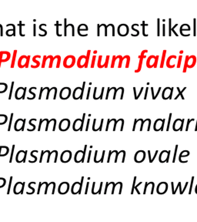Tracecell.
<instances>
[{
	"instance_id": "6da1fadb",
	"label": "cell",
	"mask_w": 197,
	"mask_h": 222,
	"mask_svg": "<svg viewBox=\"0 0 197 222\" xmlns=\"http://www.w3.org/2000/svg\"><path fill=\"white\" fill-rule=\"evenodd\" d=\"M196 62V58L195 56H186L185 58V66H184V72L187 68H192L195 66Z\"/></svg>"
},
{
	"instance_id": "7a4b0ae2",
	"label": "cell",
	"mask_w": 197,
	"mask_h": 222,
	"mask_svg": "<svg viewBox=\"0 0 197 222\" xmlns=\"http://www.w3.org/2000/svg\"><path fill=\"white\" fill-rule=\"evenodd\" d=\"M117 32H118V34L120 36H126L129 34V26L126 24H121L118 26Z\"/></svg>"
},
{
	"instance_id": "3957f363",
	"label": "cell",
	"mask_w": 197,
	"mask_h": 222,
	"mask_svg": "<svg viewBox=\"0 0 197 222\" xmlns=\"http://www.w3.org/2000/svg\"><path fill=\"white\" fill-rule=\"evenodd\" d=\"M83 179H84V177H82L81 183L75 182V183L72 184V188H71V191H72V194H80V193H81L82 184V182H83Z\"/></svg>"
},
{
	"instance_id": "277c9868",
	"label": "cell",
	"mask_w": 197,
	"mask_h": 222,
	"mask_svg": "<svg viewBox=\"0 0 197 222\" xmlns=\"http://www.w3.org/2000/svg\"><path fill=\"white\" fill-rule=\"evenodd\" d=\"M86 148H87V146L86 145L85 148H84V151H77V152L76 153V155H75V162L76 163H80V162H83L84 161L85 153H86Z\"/></svg>"
},
{
	"instance_id": "5b68a950",
	"label": "cell",
	"mask_w": 197,
	"mask_h": 222,
	"mask_svg": "<svg viewBox=\"0 0 197 222\" xmlns=\"http://www.w3.org/2000/svg\"><path fill=\"white\" fill-rule=\"evenodd\" d=\"M85 116H86V114L84 113L82 120L77 119V120H76L74 121V123H73V126H72L73 130L79 131V130H82V127H83V124H84V117H85Z\"/></svg>"
},
{
	"instance_id": "8992f818",
	"label": "cell",
	"mask_w": 197,
	"mask_h": 222,
	"mask_svg": "<svg viewBox=\"0 0 197 222\" xmlns=\"http://www.w3.org/2000/svg\"><path fill=\"white\" fill-rule=\"evenodd\" d=\"M85 84H86V82H83L82 88H81V87H77V88L75 89V90H74V92H73V94H72L73 99H75V100H79V99H82V95H83V92H84V86H85Z\"/></svg>"
},
{
	"instance_id": "52a82bcc",
	"label": "cell",
	"mask_w": 197,
	"mask_h": 222,
	"mask_svg": "<svg viewBox=\"0 0 197 222\" xmlns=\"http://www.w3.org/2000/svg\"><path fill=\"white\" fill-rule=\"evenodd\" d=\"M146 158V153L143 151H139L136 153L134 157V161L136 163H142L144 161Z\"/></svg>"
},
{
	"instance_id": "ba28073f",
	"label": "cell",
	"mask_w": 197,
	"mask_h": 222,
	"mask_svg": "<svg viewBox=\"0 0 197 222\" xmlns=\"http://www.w3.org/2000/svg\"><path fill=\"white\" fill-rule=\"evenodd\" d=\"M173 87H166L163 91H162V98L163 100H168L171 99L173 96Z\"/></svg>"
},
{
	"instance_id": "9c48e42d",
	"label": "cell",
	"mask_w": 197,
	"mask_h": 222,
	"mask_svg": "<svg viewBox=\"0 0 197 222\" xmlns=\"http://www.w3.org/2000/svg\"><path fill=\"white\" fill-rule=\"evenodd\" d=\"M183 123H184V119H176L173 123V129L174 131H179V130H183Z\"/></svg>"
},
{
	"instance_id": "30bf717a",
	"label": "cell",
	"mask_w": 197,
	"mask_h": 222,
	"mask_svg": "<svg viewBox=\"0 0 197 222\" xmlns=\"http://www.w3.org/2000/svg\"><path fill=\"white\" fill-rule=\"evenodd\" d=\"M168 190V184L166 182H161L158 184L156 188V192L159 194H164Z\"/></svg>"
},
{
	"instance_id": "8fae6325",
	"label": "cell",
	"mask_w": 197,
	"mask_h": 222,
	"mask_svg": "<svg viewBox=\"0 0 197 222\" xmlns=\"http://www.w3.org/2000/svg\"><path fill=\"white\" fill-rule=\"evenodd\" d=\"M170 151H163L159 154V161L160 163H166L169 161V157H170Z\"/></svg>"
},
{
	"instance_id": "7c38bea8",
	"label": "cell",
	"mask_w": 197,
	"mask_h": 222,
	"mask_svg": "<svg viewBox=\"0 0 197 222\" xmlns=\"http://www.w3.org/2000/svg\"><path fill=\"white\" fill-rule=\"evenodd\" d=\"M71 158H72V153H71V151H65L62 153L60 160H61V162H62V163H68V162L70 161Z\"/></svg>"
},
{
	"instance_id": "4fadbf2b",
	"label": "cell",
	"mask_w": 197,
	"mask_h": 222,
	"mask_svg": "<svg viewBox=\"0 0 197 222\" xmlns=\"http://www.w3.org/2000/svg\"><path fill=\"white\" fill-rule=\"evenodd\" d=\"M71 95V90L70 87H64L61 90L59 96L62 100H67Z\"/></svg>"
},
{
	"instance_id": "5bb4252c",
	"label": "cell",
	"mask_w": 197,
	"mask_h": 222,
	"mask_svg": "<svg viewBox=\"0 0 197 222\" xmlns=\"http://www.w3.org/2000/svg\"><path fill=\"white\" fill-rule=\"evenodd\" d=\"M157 63H158V56H151L147 59V63L146 65L149 68L152 67H156L157 66Z\"/></svg>"
},
{
	"instance_id": "9a60e30c",
	"label": "cell",
	"mask_w": 197,
	"mask_h": 222,
	"mask_svg": "<svg viewBox=\"0 0 197 222\" xmlns=\"http://www.w3.org/2000/svg\"><path fill=\"white\" fill-rule=\"evenodd\" d=\"M164 124H165V120L163 119H158L155 121L154 123V126L153 128L155 131H159V130H162L163 127H164Z\"/></svg>"
},
{
	"instance_id": "2e32d148",
	"label": "cell",
	"mask_w": 197,
	"mask_h": 222,
	"mask_svg": "<svg viewBox=\"0 0 197 222\" xmlns=\"http://www.w3.org/2000/svg\"><path fill=\"white\" fill-rule=\"evenodd\" d=\"M90 54V51H88V55L87 57H86V56H82L78 60V66L79 67H86L87 64H88V59H89V56Z\"/></svg>"
},
{
	"instance_id": "e0dca14e",
	"label": "cell",
	"mask_w": 197,
	"mask_h": 222,
	"mask_svg": "<svg viewBox=\"0 0 197 222\" xmlns=\"http://www.w3.org/2000/svg\"><path fill=\"white\" fill-rule=\"evenodd\" d=\"M70 190V184L67 182H62L60 184L58 187V193L60 194H66Z\"/></svg>"
},
{
	"instance_id": "ac0fdd59",
	"label": "cell",
	"mask_w": 197,
	"mask_h": 222,
	"mask_svg": "<svg viewBox=\"0 0 197 222\" xmlns=\"http://www.w3.org/2000/svg\"><path fill=\"white\" fill-rule=\"evenodd\" d=\"M70 127V120L68 119H63L60 121L59 123V130L61 131H66Z\"/></svg>"
},
{
	"instance_id": "d6986e66",
	"label": "cell",
	"mask_w": 197,
	"mask_h": 222,
	"mask_svg": "<svg viewBox=\"0 0 197 222\" xmlns=\"http://www.w3.org/2000/svg\"><path fill=\"white\" fill-rule=\"evenodd\" d=\"M64 22H65V29H64V35L65 36H66L67 35V33H68V32H71V34H72V36H74L75 35V29H74V25H72V24H68V25H66V19H65V20H64Z\"/></svg>"
},
{
	"instance_id": "ffe728a7",
	"label": "cell",
	"mask_w": 197,
	"mask_h": 222,
	"mask_svg": "<svg viewBox=\"0 0 197 222\" xmlns=\"http://www.w3.org/2000/svg\"><path fill=\"white\" fill-rule=\"evenodd\" d=\"M75 63V58L72 56H69L64 60V66L67 68L72 67Z\"/></svg>"
},
{
	"instance_id": "44dd1931",
	"label": "cell",
	"mask_w": 197,
	"mask_h": 222,
	"mask_svg": "<svg viewBox=\"0 0 197 222\" xmlns=\"http://www.w3.org/2000/svg\"><path fill=\"white\" fill-rule=\"evenodd\" d=\"M175 61H176V56H169L168 59H167V62H166V66L168 68H173L175 66Z\"/></svg>"
},
{
	"instance_id": "7402d4cb",
	"label": "cell",
	"mask_w": 197,
	"mask_h": 222,
	"mask_svg": "<svg viewBox=\"0 0 197 222\" xmlns=\"http://www.w3.org/2000/svg\"><path fill=\"white\" fill-rule=\"evenodd\" d=\"M104 32V35L107 36V31H106V25L105 24H98L97 25V35L100 36L101 35V32Z\"/></svg>"
},
{
	"instance_id": "603a6c76",
	"label": "cell",
	"mask_w": 197,
	"mask_h": 222,
	"mask_svg": "<svg viewBox=\"0 0 197 222\" xmlns=\"http://www.w3.org/2000/svg\"><path fill=\"white\" fill-rule=\"evenodd\" d=\"M24 184H25V183H20V182L17 183V184L15 185V187H14V193H15V194L23 193Z\"/></svg>"
},
{
	"instance_id": "cb8c5ba5",
	"label": "cell",
	"mask_w": 197,
	"mask_h": 222,
	"mask_svg": "<svg viewBox=\"0 0 197 222\" xmlns=\"http://www.w3.org/2000/svg\"><path fill=\"white\" fill-rule=\"evenodd\" d=\"M25 88L23 87H19L17 89L16 92H15V98L17 100H20L25 96Z\"/></svg>"
},
{
	"instance_id": "d4e9b609",
	"label": "cell",
	"mask_w": 197,
	"mask_h": 222,
	"mask_svg": "<svg viewBox=\"0 0 197 222\" xmlns=\"http://www.w3.org/2000/svg\"><path fill=\"white\" fill-rule=\"evenodd\" d=\"M25 122V120H22V119L18 120L15 122V130L16 131L22 130L23 129Z\"/></svg>"
},
{
	"instance_id": "484cf974",
	"label": "cell",
	"mask_w": 197,
	"mask_h": 222,
	"mask_svg": "<svg viewBox=\"0 0 197 222\" xmlns=\"http://www.w3.org/2000/svg\"><path fill=\"white\" fill-rule=\"evenodd\" d=\"M25 153L26 151H20L19 152H18L17 156H16V162L18 163H21L24 161V160L25 159Z\"/></svg>"
},
{
	"instance_id": "4316f807",
	"label": "cell",
	"mask_w": 197,
	"mask_h": 222,
	"mask_svg": "<svg viewBox=\"0 0 197 222\" xmlns=\"http://www.w3.org/2000/svg\"><path fill=\"white\" fill-rule=\"evenodd\" d=\"M8 153H9V148L7 147H5V146L0 147V157L6 156L8 154Z\"/></svg>"
},
{
	"instance_id": "83f0119b",
	"label": "cell",
	"mask_w": 197,
	"mask_h": 222,
	"mask_svg": "<svg viewBox=\"0 0 197 222\" xmlns=\"http://www.w3.org/2000/svg\"><path fill=\"white\" fill-rule=\"evenodd\" d=\"M190 30H191V28H190L189 25H188V24H183V25H182L181 27H180V34L183 33L185 32V31L189 32Z\"/></svg>"
},
{
	"instance_id": "f1b7e54d",
	"label": "cell",
	"mask_w": 197,
	"mask_h": 222,
	"mask_svg": "<svg viewBox=\"0 0 197 222\" xmlns=\"http://www.w3.org/2000/svg\"><path fill=\"white\" fill-rule=\"evenodd\" d=\"M188 156H189V151H182V152L180 153V155H179V162L181 163L183 157H188Z\"/></svg>"
},
{
	"instance_id": "f546056e",
	"label": "cell",
	"mask_w": 197,
	"mask_h": 222,
	"mask_svg": "<svg viewBox=\"0 0 197 222\" xmlns=\"http://www.w3.org/2000/svg\"><path fill=\"white\" fill-rule=\"evenodd\" d=\"M176 90H178L179 94H178V95L175 97V100H177V99H178V97H179V96L182 97V99H183V100H184V96H183V91H185V90H186V87H184V88L183 89V90H182V91L180 90V89H179V87H176Z\"/></svg>"
},
{
	"instance_id": "4dcf8cb0",
	"label": "cell",
	"mask_w": 197,
	"mask_h": 222,
	"mask_svg": "<svg viewBox=\"0 0 197 222\" xmlns=\"http://www.w3.org/2000/svg\"><path fill=\"white\" fill-rule=\"evenodd\" d=\"M89 30V28L88 26L86 25V24H81L79 25L78 27V31H85V32H87Z\"/></svg>"
},
{
	"instance_id": "1f68e13d",
	"label": "cell",
	"mask_w": 197,
	"mask_h": 222,
	"mask_svg": "<svg viewBox=\"0 0 197 222\" xmlns=\"http://www.w3.org/2000/svg\"><path fill=\"white\" fill-rule=\"evenodd\" d=\"M7 88H8V86L7 84L6 83H0V94H2L4 92H6V90H7Z\"/></svg>"
},
{
	"instance_id": "d6a6232c",
	"label": "cell",
	"mask_w": 197,
	"mask_h": 222,
	"mask_svg": "<svg viewBox=\"0 0 197 222\" xmlns=\"http://www.w3.org/2000/svg\"><path fill=\"white\" fill-rule=\"evenodd\" d=\"M6 35H9V36H11V35H15V26H14V25H12V29H9L8 31H6Z\"/></svg>"
},
{
	"instance_id": "836d02e7",
	"label": "cell",
	"mask_w": 197,
	"mask_h": 222,
	"mask_svg": "<svg viewBox=\"0 0 197 222\" xmlns=\"http://www.w3.org/2000/svg\"><path fill=\"white\" fill-rule=\"evenodd\" d=\"M138 26H139V25L136 23L133 24V25H132V29L136 33H135V36H137V35H139V31L136 29V27H138Z\"/></svg>"
},
{
	"instance_id": "e575fe53",
	"label": "cell",
	"mask_w": 197,
	"mask_h": 222,
	"mask_svg": "<svg viewBox=\"0 0 197 222\" xmlns=\"http://www.w3.org/2000/svg\"><path fill=\"white\" fill-rule=\"evenodd\" d=\"M6 121H7V116H6L4 114H1L0 115V125L4 124Z\"/></svg>"
},
{
	"instance_id": "d590c367",
	"label": "cell",
	"mask_w": 197,
	"mask_h": 222,
	"mask_svg": "<svg viewBox=\"0 0 197 222\" xmlns=\"http://www.w3.org/2000/svg\"><path fill=\"white\" fill-rule=\"evenodd\" d=\"M148 153H149V157H150V163H152V162L154 161V160H155L156 157V156H157V154H158V151H156L155 152V154H154V156H153L152 157H151V156H150V151H148Z\"/></svg>"
},
{
	"instance_id": "8d00e7d4",
	"label": "cell",
	"mask_w": 197,
	"mask_h": 222,
	"mask_svg": "<svg viewBox=\"0 0 197 222\" xmlns=\"http://www.w3.org/2000/svg\"><path fill=\"white\" fill-rule=\"evenodd\" d=\"M178 188H180V194H183V190H182V188H181V182H179L177 187H175V189H173V194H175V192H176V190H177Z\"/></svg>"
},
{
	"instance_id": "74e56055",
	"label": "cell",
	"mask_w": 197,
	"mask_h": 222,
	"mask_svg": "<svg viewBox=\"0 0 197 222\" xmlns=\"http://www.w3.org/2000/svg\"><path fill=\"white\" fill-rule=\"evenodd\" d=\"M142 35H144V36H146V37H147V36H148V34H146V33H145V27H146V26H148V25L145 23V22H142Z\"/></svg>"
},
{
	"instance_id": "f35d334b",
	"label": "cell",
	"mask_w": 197,
	"mask_h": 222,
	"mask_svg": "<svg viewBox=\"0 0 197 222\" xmlns=\"http://www.w3.org/2000/svg\"><path fill=\"white\" fill-rule=\"evenodd\" d=\"M196 19H193V35H194V36H196Z\"/></svg>"
},
{
	"instance_id": "ab89813d",
	"label": "cell",
	"mask_w": 197,
	"mask_h": 222,
	"mask_svg": "<svg viewBox=\"0 0 197 222\" xmlns=\"http://www.w3.org/2000/svg\"><path fill=\"white\" fill-rule=\"evenodd\" d=\"M172 20L171 19H169V35L171 36L172 35V31H171V29H172Z\"/></svg>"
},
{
	"instance_id": "60d3db41",
	"label": "cell",
	"mask_w": 197,
	"mask_h": 222,
	"mask_svg": "<svg viewBox=\"0 0 197 222\" xmlns=\"http://www.w3.org/2000/svg\"><path fill=\"white\" fill-rule=\"evenodd\" d=\"M166 51L164 50L163 53H162V62H161V65H160V67L162 68L163 66V63H164V60H165V57H166Z\"/></svg>"
},
{
	"instance_id": "b9f144b4",
	"label": "cell",
	"mask_w": 197,
	"mask_h": 222,
	"mask_svg": "<svg viewBox=\"0 0 197 222\" xmlns=\"http://www.w3.org/2000/svg\"><path fill=\"white\" fill-rule=\"evenodd\" d=\"M193 121H194V119H188V121H187V125H186L185 130H187V131H188V130H189V124H190V123H191V122H193Z\"/></svg>"
},
{
	"instance_id": "7bdbcfd3",
	"label": "cell",
	"mask_w": 197,
	"mask_h": 222,
	"mask_svg": "<svg viewBox=\"0 0 197 222\" xmlns=\"http://www.w3.org/2000/svg\"><path fill=\"white\" fill-rule=\"evenodd\" d=\"M6 184V180L4 178L0 177V187H2Z\"/></svg>"
},
{
	"instance_id": "ee69618b",
	"label": "cell",
	"mask_w": 197,
	"mask_h": 222,
	"mask_svg": "<svg viewBox=\"0 0 197 222\" xmlns=\"http://www.w3.org/2000/svg\"><path fill=\"white\" fill-rule=\"evenodd\" d=\"M178 145L175 146V152H174V157H173V163H175V157H176V153H177V150H178Z\"/></svg>"
},
{
	"instance_id": "f6af8a7d",
	"label": "cell",
	"mask_w": 197,
	"mask_h": 222,
	"mask_svg": "<svg viewBox=\"0 0 197 222\" xmlns=\"http://www.w3.org/2000/svg\"><path fill=\"white\" fill-rule=\"evenodd\" d=\"M136 177H134V180H133V185H132V191H131V194H133L134 193V187H135V184H136Z\"/></svg>"
},
{
	"instance_id": "bcb514c9",
	"label": "cell",
	"mask_w": 197,
	"mask_h": 222,
	"mask_svg": "<svg viewBox=\"0 0 197 222\" xmlns=\"http://www.w3.org/2000/svg\"><path fill=\"white\" fill-rule=\"evenodd\" d=\"M171 118H172V113H170V114H169V117L168 125H167V128H166V130H167V131L169 130V125H170V122H171Z\"/></svg>"
},
{
	"instance_id": "7dc6e473",
	"label": "cell",
	"mask_w": 197,
	"mask_h": 222,
	"mask_svg": "<svg viewBox=\"0 0 197 222\" xmlns=\"http://www.w3.org/2000/svg\"><path fill=\"white\" fill-rule=\"evenodd\" d=\"M159 23H160V19H157V25H158V29H157V35H160V33H159V32H160V30H159Z\"/></svg>"
},
{
	"instance_id": "c3c4849f",
	"label": "cell",
	"mask_w": 197,
	"mask_h": 222,
	"mask_svg": "<svg viewBox=\"0 0 197 222\" xmlns=\"http://www.w3.org/2000/svg\"><path fill=\"white\" fill-rule=\"evenodd\" d=\"M177 25H178V24H175V25H174L173 27H172V29H171V31H172V32L174 34L176 35V36H178V35H179L178 34H177V33H176V32L175 31V28L177 27Z\"/></svg>"
},
{
	"instance_id": "681fc988",
	"label": "cell",
	"mask_w": 197,
	"mask_h": 222,
	"mask_svg": "<svg viewBox=\"0 0 197 222\" xmlns=\"http://www.w3.org/2000/svg\"><path fill=\"white\" fill-rule=\"evenodd\" d=\"M193 180H194V177H192V181H191V186L189 188V194H190L192 193V187H193Z\"/></svg>"
},
{
	"instance_id": "f907efd6",
	"label": "cell",
	"mask_w": 197,
	"mask_h": 222,
	"mask_svg": "<svg viewBox=\"0 0 197 222\" xmlns=\"http://www.w3.org/2000/svg\"><path fill=\"white\" fill-rule=\"evenodd\" d=\"M166 25H165V24H163L162 25V35L163 36H165L166 35Z\"/></svg>"
},
{
	"instance_id": "816d5d0a",
	"label": "cell",
	"mask_w": 197,
	"mask_h": 222,
	"mask_svg": "<svg viewBox=\"0 0 197 222\" xmlns=\"http://www.w3.org/2000/svg\"><path fill=\"white\" fill-rule=\"evenodd\" d=\"M181 60H182V56H179V62H178L177 68H179V67H180V64H181Z\"/></svg>"
},
{
	"instance_id": "f5cc1de1",
	"label": "cell",
	"mask_w": 197,
	"mask_h": 222,
	"mask_svg": "<svg viewBox=\"0 0 197 222\" xmlns=\"http://www.w3.org/2000/svg\"><path fill=\"white\" fill-rule=\"evenodd\" d=\"M104 155H105V151H103V154H102V157H101V162L103 163V158H104Z\"/></svg>"
},
{
	"instance_id": "db71d44e",
	"label": "cell",
	"mask_w": 197,
	"mask_h": 222,
	"mask_svg": "<svg viewBox=\"0 0 197 222\" xmlns=\"http://www.w3.org/2000/svg\"><path fill=\"white\" fill-rule=\"evenodd\" d=\"M95 56H93V63H92V66H91V67H92V68H93V66H94V63H95Z\"/></svg>"
},
{
	"instance_id": "11a10c76",
	"label": "cell",
	"mask_w": 197,
	"mask_h": 222,
	"mask_svg": "<svg viewBox=\"0 0 197 222\" xmlns=\"http://www.w3.org/2000/svg\"><path fill=\"white\" fill-rule=\"evenodd\" d=\"M89 119L88 120V121H87V127H86V130H89Z\"/></svg>"
},
{
	"instance_id": "9f6ffc18",
	"label": "cell",
	"mask_w": 197,
	"mask_h": 222,
	"mask_svg": "<svg viewBox=\"0 0 197 222\" xmlns=\"http://www.w3.org/2000/svg\"><path fill=\"white\" fill-rule=\"evenodd\" d=\"M91 153H92V151H90L89 152V157H88V162H89V161H90V157H91Z\"/></svg>"
},
{
	"instance_id": "6f0895ef",
	"label": "cell",
	"mask_w": 197,
	"mask_h": 222,
	"mask_svg": "<svg viewBox=\"0 0 197 222\" xmlns=\"http://www.w3.org/2000/svg\"><path fill=\"white\" fill-rule=\"evenodd\" d=\"M90 90H91V88L89 87V90H88V94H87V99H89V94H90Z\"/></svg>"
},
{
	"instance_id": "680465c9",
	"label": "cell",
	"mask_w": 197,
	"mask_h": 222,
	"mask_svg": "<svg viewBox=\"0 0 197 222\" xmlns=\"http://www.w3.org/2000/svg\"><path fill=\"white\" fill-rule=\"evenodd\" d=\"M148 90H149V88L147 87V88H146V94H145V96H144V99H145V100L146 99V96H147V92H148Z\"/></svg>"
},
{
	"instance_id": "91938a15",
	"label": "cell",
	"mask_w": 197,
	"mask_h": 222,
	"mask_svg": "<svg viewBox=\"0 0 197 222\" xmlns=\"http://www.w3.org/2000/svg\"><path fill=\"white\" fill-rule=\"evenodd\" d=\"M34 35H35V25H34Z\"/></svg>"
},
{
	"instance_id": "94428289",
	"label": "cell",
	"mask_w": 197,
	"mask_h": 222,
	"mask_svg": "<svg viewBox=\"0 0 197 222\" xmlns=\"http://www.w3.org/2000/svg\"><path fill=\"white\" fill-rule=\"evenodd\" d=\"M195 130H197V120H196V127H195Z\"/></svg>"
},
{
	"instance_id": "6125c7cd",
	"label": "cell",
	"mask_w": 197,
	"mask_h": 222,
	"mask_svg": "<svg viewBox=\"0 0 197 222\" xmlns=\"http://www.w3.org/2000/svg\"><path fill=\"white\" fill-rule=\"evenodd\" d=\"M197 191V185H196V188H195V192H196Z\"/></svg>"
}]
</instances>
